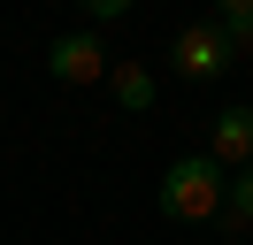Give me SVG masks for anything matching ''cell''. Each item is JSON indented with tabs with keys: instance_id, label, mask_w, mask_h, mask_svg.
<instances>
[{
	"instance_id": "3",
	"label": "cell",
	"mask_w": 253,
	"mask_h": 245,
	"mask_svg": "<svg viewBox=\"0 0 253 245\" xmlns=\"http://www.w3.org/2000/svg\"><path fill=\"white\" fill-rule=\"evenodd\" d=\"M115 61H108V46H100V31L84 23V31H62V39L46 46V77L54 84H92V77H108Z\"/></svg>"
},
{
	"instance_id": "5",
	"label": "cell",
	"mask_w": 253,
	"mask_h": 245,
	"mask_svg": "<svg viewBox=\"0 0 253 245\" xmlns=\"http://www.w3.org/2000/svg\"><path fill=\"white\" fill-rule=\"evenodd\" d=\"M154 69H146V61H115V69H108V100L115 107H123V115H146V107H154Z\"/></svg>"
},
{
	"instance_id": "1",
	"label": "cell",
	"mask_w": 253,
	"mask_h": 245,
	"mask_svg": "<svg viewBox=\"0 0 253 245\" xmlns=\"http://www.w3.org/2000/svg\"><path fill=\"white\" fill-rule=\"evenodd\" d=\"M222 199H230L222 161H215V153H184V161H169V168H161L154 207L169 214V222H222Z\"/></svg>"
},
{
	"instance_id": "2",
	"label": "cell",
	"mask_w": 253,
	"mask_h": 245,
	"mask_svg": "<svg viewBox=\"0 0 253 245\" xmlns=\"http://www.w3.org/2000/svg\"><path fill=\"white\" fill-rule=\"evenodd\" d=\"M169 61H176V77H192V84H215V77L238 61V46L215 31V15H200V23H184L169 39Z\"/></svg>"
},
{
	"instance_id": "4",
	"label": "cell",
	"mask_w": 253,
	"mask_h": 245,
	"mask_svg": "<svg viewBox=\"0 0 253 245\" xmlns=\"http://www.w3.org/2000/svg\"><path fill=\"white\" fill-rule=\"evenodd\" d=\"M207 153H215L222 168H253V107L246 100H230L215 115V130H207Z\"/></svg>"
},
{
	"instance_id": "7",
	"label": "cell",
	"mask_w": 253,
	"mask_h": 245,
	"mask_svg": "<svg viewBox=\"0 0 253 245\" xmlns=\"http://www.w3.org/2000/svg\"><path fill=\"white\" fill-rule=\"evenodd\" d=\"M222 230H253V168L230 176V199H222Z\"/></svg>"
},
{
	"instance_id": "6",
	"label": "cell",
	"mask_w": 253,
	"mask_h": 245,
	"mask_svg": "<svg viewBox=\"0 0 253 245\" xmlns=\"http://www.w3.org/2000/svg\"><path fill=\"white\" fill-rule=\"evenodd\" d=\"M215 31L230 46H253V0H215Z\"/></svg>"
},
{
	"instance_id": "8",
	"label": "cell",
	"mask_w": 253,
	"mask_h": 245,
	"mask_svg": "<svg viewBox=\"0 0 253 245\" xmlns=\"http://www.w3.org/2000/svg\"><path fill=\"white\" fill-rule=\"evenodd\" d=\"M123 8H130V0H84V15H92V31H100V23H115Z\"/></svg>"
}]
</instances>
